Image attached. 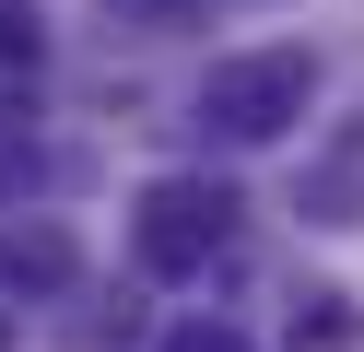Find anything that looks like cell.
Masks as SVG:
<instances>
[{"mask_svg":"<svg viewBox=\"0 0 364 352\" xmlns=\"http://www.w3.org/2000/svg\"><path fill=\"white\" fill-rule=\"evenodd\" d=\"M306 94H317L306 47H247V59H223L212 82H200V117H212L223 141H282L294 117H306Z\"/></svg>","mask_w":364,"mask_h":352,"instance_id":"1","label":"cell"},{"mask_svg":"<svg viewBox=\"0 0 364 352\" xmlns=\"http://www.w3.org/2000/svg\"><path fill=\"white\" fill-rule=\"evenodd\" d=\"M223 223H235V200H223L212 176H153V188H141V211H129V247H141V270H153V282H188V270H212Z\"/></svg>","mask_w":364,"mask_h":352,"instance_id":"2","label":"cell"},{"mask_svg":"<svg viewBox=\"0 0 364 352\" xmlns=\"http://www.w3.org/2000/svg\"><path fill=\"white\" fill-rule=\"evenodd\" d=\"M0 282H24V294H59V282H71V235H59V223L0 235Z\"/></svg>","mask_w":364,"mask_h":352,"instance_id":"3","label":"cell"},{"mask_svg":"<svg viewBox=\"0 0 364 352\" xmlns=\"http://www.w3.org/2000/svg\"><path fill=\"white\" fill-rule=\"evenodd\" d=\"M165 352H247V341H235V329H212V317H188V329H176Z\"/></svg>","mask_w":364,"mask_h":352,"instance_id":"4","label":"cell"}]
</instances>
